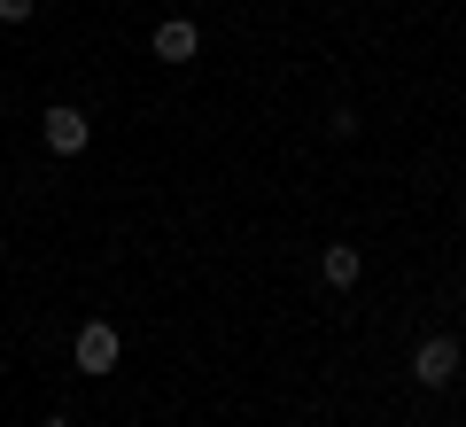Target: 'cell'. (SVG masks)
I'll return each instance as SVG.
<instances>
[{
    "label": "cell",
    "mask_w": 466,
    "mask_h": 427,
    "mask_svg": "<svg viewBox=\"0 0 466 427\" xmlns=\"http://www.w3.org/2000/svg\"><path fill=\"white\" fill-rule=\"evenodd\" d=\"M412 381L420 389H451V381H459V342H451V334H428V342L412 350Z\"/></svg>",
    "instance_id": "obj_3"
},
{
    "label": "cell",
    "mask_w": 466,
    "mask_h": 427,
    "mask_svg": "<svg viewBox=\"0 0 466 427\" xmlns=\"http://www.w3.org/2000/svg\"><path fill=\"white\" fill-rule=\"evenodd\" d=\"M39 16V0H0V24H32Z\"/></svg>",
    "instance_id": "obj_6"
},
{
    "label": "cell",
    "mask_w": 466,
    "mask_h": 427,
    "mask_svg": "<svg viewBox=\"0 0 466 427\" xmlns=\"http://www.w3.org/2000/svg\"><path fill=\"white\" fill-rule=\"evenodd\" d=\"M39 140H47L55 156H86V140H94V125H86V109H70V101H55V109L39 117Z\"/></svg>",
    "instance_id": "obj_2"
},
{
    "label": "cell",
    "mask_w": 466,
    "mask_h": 427,
    "mask_svg": "<svg viewBox=\"0 0 466 427\" xmlns=\"http://www.w3.org/2000/svg\"><path fill=\"white\" fill-rule=\"evenodd\" d=\"M0 117H8V101H0Z\"/></svg>",
    "instance_id": "obj_8"
},
{
    "label": "cell",
    "mask_w": 466,
    "mask_h": 427,
    "mask_svg": "<svg viewBox=\"0 0 466 427\" xmlns=\"http://www.w3.org/2000/svg\"><path fill=\"white\" fill-rule=\"evenodd\" d=\"M358 272H366V257H358V249H350V241H334L327 257H319V280H327L334 296H342V288H358Z\"/></svg>",
    "instance_id": "obj_5"
},
{
    "label": "cell",
    "mask_w": 466,
    "mask_h": 427,
    "mask_svg": "<svg viewBox=\"0 0 466 427\" xmlns=\"http://www.w3.org/2000/svg\"><path fill=\"white\" fill-rule=\"evenodd\" d=\"M148 47H156V63H195V55H202V32H195L187 16H171V24H156Z\"/></svg>",
    "instance_id": "obj_4"
},
{
    "label": "cell",
    "mask_w": 466,
    "mask_h": 427,
    "mask_svg": "<svg viewBox=\"0 0 466 427\" xmlns=\"http://www.w3.org/2000/svg\"><path fill=\"white\" fill-rule=\"evenodd\" d=\"M39 427H70V420H63V412H55V420H39Z\"/></svg>",
    "instance_id": "obj_7"
},
{
    "label": "cell",
    "mask_w": 466,
    "mask_h": 427,
    "mask_svg": "<svg viewBox=\"0 0 466 427\" xmlns=\"http://www.w3.org/2000/svg\"><path fill=\"white\" fill-rule=\"evenodd\" d=\"M70 358H78V373H116V358H125V334L109 327V319H86L78 327V342H70Z\"/></svg>",
    "instance_id": "obj_1"
}]
</instances>
